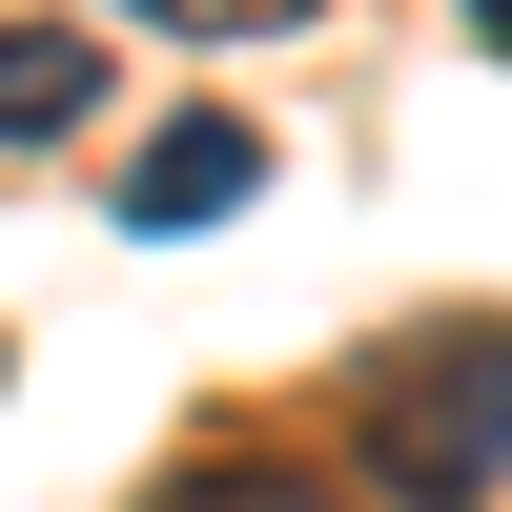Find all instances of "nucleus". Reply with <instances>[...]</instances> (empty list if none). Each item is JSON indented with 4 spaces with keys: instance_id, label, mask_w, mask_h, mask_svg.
I'll return each mask as SVG.
<instances>
[{
    "instance_id": "1",
    "label": "nucleus",
    "mask_w": 512,
    "mask_h": 512,
    "mask_svg": "<svg viewBox=\"0 0 512 512\" xmlns=\"http://www.w3.org/2000/svg\"><path fill=\"white\" fill-rule=\"evenodd\" d=\"M369 451H390L431 512L512 492V328H431V349H390V369H369Z\"/></svg>"
},
{
    "instance_id": "2",
    "label": "nucleus",
    "mask_w": 512,
    "mask_h": 512,
    "mask_svg": "<svg viewBox=\"0 0 512 512\" xmlns=\"http://www.w3.org/2000/svg\"><path fill=\"white\" fill-rule=\"evenodd\" d=\"M267 164H287L267 123H226V103H185V123H164V144L123 164V185H103V205H123L144 246H185V226H246V205H267Z\"/></svg>"
},
{
    "instance_id": "3",
    "label": "nucleus",
    "mask_w": 512,
    "mask_h": 512,
    "mask_svg": "<svg viewBox=\"0 0 512 512\" xmlns=\"http://www.w3.org/2000/svg\"><path fill=\"white\" fill-rule=\"evenodd\" d=\"M103 123V41L82 21H0V144H82Z\"/></svg>"
},
{
    "instance_id": "4",
    "label": "nucleus",
    "mask_w": 512,
    "mask_h": 512,
    "mask_svg": "<svg viewBox=\"0 0 512 512\" xmlns=\"http://www.w3.org/2000/svg\"><path fill=\"white\" fill-rule=\"evenodd\" d=\"M164 512H328L287 451H205V472H164Z\"/></svg>"
},
{
    "instance_id": "5",
    "label": "nucleus",
    "mask_w": 512,
    "mask_h": 512,
    "mask_svg": "<svg viewBox=\"0 0 512 512\" xmlns=\"http://www.w3.org/2000/svg\"><path fill=\"white\" fill-rule=\"evenodd\" d=\"M164 41H287V21H328V0H144Z\"/></svg>"
},
{
    "instance_id": "6",
    "label": "nucleus",
    "mask_w": 512,
    "mask_h": 512,
    "mask_svg": "<svg viewBox=\"0 0 512 512\" xmlns=\"http://www.w3.org/2000/svg\"><path fill=\"white\" fill-rule=\"evenodd\" d=\"M472 21H492V41H512V0H472Z\"/></svg>"
}]
</instances>
